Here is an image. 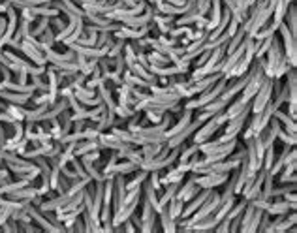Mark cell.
Returning a JSON list of instances; mask_svg holds the SVG:
<instances>
[{"label":"cell","mask_w":297,"mask_h":233,"mask_svg":"<svg viewBox=\"0 0 297 233\" xmlns=\"http://www.w3.org/2000/svg\"><path fill=\"white\" fill-rule=\"evenodd\" d=\"M139 170V166H135L134 162H130V160H119V162L113 166V175H128V173H135V171Z\"/></svg>","instance_id":"obj_24"},{"label":"cell","mask_w":297,"mask_h":233,"mask_svg":"<svg viewBox=\"0 0 297 233\" xmlns=\"http://www.w3.org/2000/svg\"><path fill=\"white\" fill-rule=\"evenodd\" d=\"M156 42L160 43L162 47H177L179 38H171V36H168V34H160L156 38Z\"/></svg>","instance_id":"obj_45"},{"label":"cell","mask_w":297,"mask_h":233,"mask_svg":"<svg viewBox=\"0 0 297 233\" xmlns=\"http://www.w3.org/2000/svg\"><path fill=\"white\" fill-rule=\"evenodd\" d=\"M98 141L102 147L109 148V150H117V152H122V150H128V148H134L135 145H132V143H122L117 137V135L113 134H106V132H100L98 135Z\"/></svg>","instance_id":"obj_9"},{"label":"cell","mask_w":297,"mask_h":233,"mask_svg":"<svg viewBox=\"0 0 297 233\" xmlns=\"http://www.w3.org/2000/svg\"><path fill=\"white\" fill-rule=\"evenodd\" d=\"M79 160H81V162L98 164L100 160H102V154H100V150H92V152H87V154L79 156Z\"/></svg>","instance_id":"obj_48"},{"label":"cell","mask_w":297,"mask_h":233,"mask_svg":"<svg viewBox=\"0 0 297 233\" xmlns=\"http://www.w3.org/2000/svg\"><path fill=\"white\" fill-rule=\"evenodd\" d=\"M173 21H175V17H171V15H162V14H155L153 15V25H155L156 29L160 30V34H168L171 29H173Z\"/></svg>","instance_id":"obj_17"},{"label":"cell","mask_w":297,"mask_h":233,"mask_svg":"<svg viewBox=\"0 0 297 233\" xmlns=\"http://www.w3.org/2000/svg\"><path fill=\"white\" fill-rule=\"evenodd\" d=\"M198 152H199V145H198V143H192L190 147L183 148V152H179L177 162H188L192 156H196Z\"/></svg>","instance_id":"obj_35"},{"label":"cell","mask_w":297,"mask_h":233,"mask_svg":"<svg viewBox=\"0 0 297 233\" xmlns=\"http://www.w3.org/2000/svg\"><path fill=\"white\" fill-rule=\"evenodd\" d=\"M102 145H100L98 139H83V141L76 143V148H73V152H76V158L79 156L87 154V152H92V150H100Z\"/></svg>","instance_id":"obj_19"},{"label":"cell","mask_w":297,"mask_h":233,"mask_svg":"<svg viewBox=\"0 0 297 233\" xmlns=\"http://www.w3.org/2000/svg\"><path fill=\"white\" fill-rule=\"evenodd\" d=\"M81 10L85 14H92V15H106L107 12L115 10V2H83L81 4Z\"/></svg>","instance_id":"obj_14"},{"label":"cell","mask_w":297,"mask_h":233,"mask_svg":"<svg viewBox=\"0 0 297 233\" xmlns=\"http://www.w3.org/2000/svg\"><path fill=\"white\" fill-rule=\"evenodd\" d=\"M147 60H148V64H158V66H168V64H173L168 55H164V53L155 51V49L147 53Z\"/></svg>","instance_id":"obj_30"},{"label":"cell","mask_w":297,"mask_h":233,"mask_svg":"<svg viewBox=\"0 0 297 233\" xmlns=\"http://www.w3.org/2000/svg\"><path fill=\"white\" fill-rule=\"evenodd\" d=\"M113 130H111V134L113 135H117L120 141L122 143H132L134 145V134L132 132H128L126 128H115V126H111Z\"/></svg>","instance_id":"obj_38"},{"label":"cell","mask_w":297,"mask_h":233,"mask_svg":"<svg viewBox=\"0 0 297 233\" xmlns=\"http://www.w3.org/2000/svg\"><path fill=\"white\" fill-rule=\"evenodd\" d=\"M179 152H181V147L177 148H168L164 145V148L155 156V158H151V160H143L139 164V170H145V171H162V170H168L170 166L177 162L179 158Z\"/></svg>","instance_id":"obj_1"},{"label":"cell","mask_w":297,"mask_h":233,"mask_svg":"<svg viewBox=\"0 0 297 233\" xmlns=\"http://www.w3.org/2000/svg\"><path fill=\"white\" fill-rule=\"evenodd\" d=\"M164 145L166 143H162V141H155V143H147V145H141V154H143V160H151V158H155L160 150L164 148Z\"/></svg>","instance_id":"obj_27"},{"label":"cell","mask_w":297,"mask_h":233,"mask_svg":"<svg viewBox=\"0 0 297 233\" xmlns=\"http://www.w3.org/2000/svg\"><path fill=\"white\" fill-rule=\"evenodd\" d=\"M183 207H184V203L181 201V199L173 198L170 203L166 205V211H168V214H170L173 220H179V216H181V211H183Z\"/></svg>","instance_id":"obj_31"},{"label":"cell","mask_w":297,"mask_h":233,"mask_svg":"<svg viewBox=\"0 0 297 233\" xmlns=\"http://www.w3.org/2000/svg\"><path fill=\"white\" fill-rule=\"evenodd\" d=\"M158 220H160V227H162L164 233H175L179 229L177 227V220H173L168 214V211H166V207H164L162 212H158Z\"/></svg>","instance_id":"obj_23"},{"label":"cell","mask_w":297,"mask_h":233,"mask_svg":"<svg viewBox=\"0 0 297 233\" xmlns=\"http://www.w3.org/2000/svg\"><path fill=\"white\" fill-rule=\"evenodd\" d=\"M248 117H250V106H248L247 109H243L237 117L228 120L226 128H224V135H220L218 141L228 143V141H232V139H237V135L243 132V128H245V124H247Z\"/></svg>","instance_id":"obj_4"},{"label":"cell","mask_w":297,"mask_h":233,"mask_svg":"<svg viewBox=\"0 0 297 233\" xmlns=\"http://www.w3.org/2000/svg\"><path fill=\"white\" fill-rule=\"evenodd\" d=\"M209 192H211L209 188H201V190H199L198 194H196V196L190 199V201H186V203H184V207H183V211H181V216H179V218H188L190 214H194V212L198 211L199 205L203 203V201H205V198L209 196Z\"/></svg>","instance_id":"obj_10"},{"label":"cell","mask_w":297,"mask_h":233,"mask_svg":"<svg viewBox=\"0 0 297 233\" xmlns=\"http://www.w3.org/2000/svg\"><path fill=\"white\" fill-rule=\"evenodd\" d=\"M286 87H288V102L286 104H297V73L295 68H291L288 71V81H286Z\"/></svg>","instance_id":"obj_22"},{"label":"cell","mask_w":297,"mask_h":233,"mask_svg":"<svg viewBox=\"0 0 297 233\" xmlns=\"http://www.w3.org/2000/svg\"><path fill=\"white\" fill-rule=\"evenodd\" d=\"M45 2H53V0H45Z\"/></svg>","instance_id":"obj_57"},{"label":"cell","mask_w":297,"mask_h":233,"mask_svg":"<svg viewBox=\"0 0 297 233\" xmlns=\"http://www.w3.org/2000/svg\"><path fill=\"white\" fill-rule=\"evenodd\" d=\"M247 143V164H248V171L254 175L258 171L262 170L263 164V152H265V147L262 145V139H260V134H254Z\"/></svg>","instance_id":"obj_3"},{"label":"cell","mask_w":297,"mask_h":233,"mask_svg":"<svg viewBox=\"0 0 297 233\" xmlns=\"http://www.w3.org/2000/svg\"><path fill=\"white\" fill-rule=\"evenodd\" d=\"M278 27H280V23L275 21V19H273V21L267 23V25H265L263 29L258 30V32H256V36H254V38H252V40H254V42H260V40H265V38H271V36H275V34H276V30H278Z\"/></svg>","instance_id":"obj_26"},{"label":"cell","mask_w":297,"mask_h":233,"mask_svg":"<svg viewBox=\"0 0 297 233\" xmlns=\"http://www.w3.org/2000/svg\"><path fill=\"white\" fill-rule=\"evenodd\" d=\"M32 94L29 92H12V91H2L0 92V100H4L8 104H14V106L25 107L30 102Z\"/></svg>","instance_id":"obj_15"},{"label":"cell","mask_w":297,"mask_h":233,"mask_svg":"<svg viewBox=\"0 0 297 233\" xmlns=\"http://www.w3.org/2000/svg\"><path fill=\"white\" fill-rule=\"evenodd\" d=\"M226 102L224 100H220V98H216V100H212V102H209L207 106H203L201 107V111H205L209 117H212V115H216V113H220V111H224L226 109Z\"/></svg>","instance_id":"obj_29"},{"label":"cell","mask_w":297,"mask_h":233,"mask_svg":"<svg viewBox=\"0 0 297 233\" xmlns=\"http://www.w3.org/2000/svg\"><path fill=\"white\" fill-rule=\"evenodd\" d=\"M83 34H85V19H81V21H79L78 25H76V29H73V32H71V34L68 36V38H66V40H64L62 43L66 45V47H68L70 43H73L76 40H78V38H81Z\"/></svg>","instance_id":"obj_34"},{"label":"cell","mask_w":297,"mask_h":233,"mask_svg":"<svg viewBox=\"0 0 297 233\" xmlns=\"http://www.w3.org/2000/svg\"><path fill=\"white\" fill-rule=\"evenodd\" d=\"M117 96H119L117 104H120V106H128V107L135 106V98L132 96V87L126 85V83H120L117 87Z\"/></svg>","instance_id":"obj_16"},{"label":"cell","mask_w":297,"mask_h":233,"mask_svg":"<svg viewBox=\"0 0 297 233\" xmlns=\"http://www.w3.org/2000/svg\"><path fill=\"white\" fill-rule=\"evenodd\" d=\"M179 184H181V183H173V184H168V186H166V190L162 192V196L158 198V207H160V212L164 211V207H166V205L170 203L171 199L175 198V194H177Z\"/></svg>","instance_id":"obj_25"},{"label":"cell","mask_w":297,"mask_h":233,"mask_svg":"<svg viewBox=\"0 0 297 233\" xmlns=\"http://www.w3.org/2000/svg\"><path fill=\"white\" fill-rule=\"evenodd\" d=\"M49 23L53 25L51 29H55L57 32H60V30H62L64 27H66V23H64L62 19H60V15H58V17H53V19H49Z\"/></svg>","instance_id":"obj_51"},{"label":"cell","mask_w":297,"mask_h":233,"mask_svg":"<svg viewBox=\"0 0 297 233\" xmlns=\"http://www.w3.org/2000/svg\"><path fill=\"white\" fill-rule=\"evenodd\" d=\"M273 98V89H271V79H265L263 85L260 87V91L254 94V98L250 100V113L252 115H260L262 109L267 106Z\"/></svg>","instance_id":"obj_6"},{"label":"cell","mask_w":297,"mask_h":233,"mask_svg":"<svg viewBox=\"0 0 297 233\" xmlns=\"http://www.w3.org/2000/svg\"><path fill=\"white\" fill-rule=\"evenodd\" d=\"M276 139H280V141L284 143V145H288V147H295V134H290V132H286L284 128H280L278 130V134H276Z\"/></svg>","instance_id":"obj_39"},{"label":"cell","mask_w":297,"mask_h":233,"mask_svg":"<svg viewBox=\"0 0 297 233\" xmlns=\"http://www.w3.org/2000/svg\"><path fill=\"white\" fill-rule=\"evenodd\" d=\"M228 122V119H226V115H224V111H220V113H216V115H212L211 119L209 120H205L201 126L194 132V137H192V143H198V145H201V143H205V141H209L212 135L218 132L220 128L224 126Z\"/></svg>","instance_id":"obj_2"},{"label":"cell","mask_w":297,"mask_h":233,"mask_svg":"<svg viewBox=\"0 0 297 233\" xmlns=\"http://www.w3.org/2000/svg\"><path fill=\"white\" fill-rule=\"evenodd\" d=\"M141 233H153L156 229V220H158V214L153 209V205L147 198L143 199V212H141Z\"/></svg>","instance_id":"obj_7"},{"label":"cell","mask_w":297,"mask_h":233,"mask_svg":"<svg viewBox=\"0 0 297 233\" xmlns=\"http://www.w3.org/2000/svg\"><path fill=\"white\" fill-rule=\"evenodd\" d=\"M192 27L190 25H179V27H173V29L168 32V36H171V38H181V36H186L192 32Z\"/></svg>","instance_id":"obj_44"},{"label":"cell","mask_w":297,"mask_h":233,"mask_svg":"<svg viewBox=\"0 0 297 233\" xmlns=\"http://www.w3.org/2000/svg\"><path fill=\"white\" fill-rule=\"evenodd\" d=\"M273 117H275V119L280 122V126H284V130H286V132H290V134H295V132H297L295 119H291L288 113H284V111H280V109H276L275 113H273Z\"/></svg>","instance_id":"obj_21"},{"label":"cell","mask_w":297,"mask_h":233,"mask_svg":"<svg viewBox=\"0 0 297 233\" xmlns=\"http://www.w3.org/2000/svg\"><path fill=\"white\" fill-rule=\"evenodd\" d=\"M147 183L155 188L156 192H162V183H160V171H151L147 177Z\"/></svg>","instance_id":"obj_46"},{"label":"cell","mask_w":297,"mask_h":233,"mask_svg":"<svg viewBox=\"0 0 297 233\" xmlns=\"http://www.w3.org/2000/svg\"><path fill=\"white\" fill-rule=\"evenodd\" d=\"M276 32H280V38H282V53L288 64H290L291 68H295L297 64V42H295V36L291 34L288 27H286V23H280V27Z\"/></svg>","instance_id":"obj_5"},{"label":"cell","mask_w":297,"mask_h":233,"mask_svg":"<svg viewBox=\"0 0 297 233\" xmlns=\"http://www.w3.org/2000/svg\"><path fill=\"white\" fill-rule=\"evenodd\" d=\"M199 190H201V188H199L198 184L194 183V177H192V179H188V181H186L184 184H183V183L179 184L175 198L181 199L183 203H186V201H190V199L194 198V196H196V194H198Z\"/></svg>","instance_id":"obj_12"},{"label":"cell","mask_w":297,"mask_h":233,"mask_svg":"<svg viewBox=\"0 0 297 233\" xmlns=\"http://www.w3.org/2000/svg\"><path fill=\"white\" fill-rule=\"evenodd\" d=\"M8 8H10V4H8L6 0H2V2H0V14H6Z\"/></svg>","instance_id":"obj_55"},{"label":"cell","mask_w":297,"mask_h":233,"mask_svg":"<svg viewBox=\"0 0 297 233\" xmlns=\"http://www.w3.org/2000/svg\"><path fill=\"white\" fill-rule=\"evenodd\" d=\"M96 40H98V32H85L73 43L76 45H83V47H96Z\"/></svg>","instance_id":"obj_33"},{"label":"cell","mask_w":297,"mask_h":233,"mask_svg":"<svg viewBox=\"0 0 297 233\" xmlns=\"http://www.w3.org/2000/svg\"><path fill=\"white\" fill-rule=\"evenodd\" d=\"M40 42H42V51H47V49H53V45H55V32L51 29V25L45 29L42 36H40Z\"/></svg>","instance_id":"obj_32"},{"label":"cell","mask_w":297,"mask_h":233,"mask_svg":"<svg viewBox=\"0 0 297 233\" xmlns=\"http://www.w3.org/2000/svg\"><path fill=\"white\" fill-rule=\"evenodd\" d=\"M6 111L14 117L15 122H23V120H25V115H27V109H23L21 106H14V104H8Z\"/></svg>","instance_id":"obj_37"},{"label":"cell","mask_w":297,"mask_h":233,"mask_svg":"<svg viewBox=\"0 0 297 233\" xmlns=\"http://www.w3.org/2000/svg\"><path fill=\"white\" fill-rule=\"evenodd\" d=\"M295 111H297V104H288V115H290L291 119H295Z\"/></svg>","instance_id":"obj_54"},{"label":"cell","mask_w":297,"mask_h":233,"mask_svg":"<svg viewBox=\"0 0 297 233\" xmlns=\"http://www.w3.org/2000/svg\"><path fill=\"white\" fill-rule=\"evenodd\" d=\"M194 119V111L192 109H183V115H181V119L173 124V126H170L166 132H164V137L166 139H170V137H173L175 134H179L183 128H186L188 124H190V120Z\"/></svg>","instance_id":"obj_13"},{"label":"cell","mask_w":297,"mask_h":233,"mask_svg":"<svg viewBox=\"0 0 297 233\" xmlns=\"http://www.w3.org/2000/svg\"><path fill=\"white\" fill-rule=\"evenodd\" d=\"M147 177H148V171L145 170H139V173L130 181V183H126V190H132V188H141L143 183L147 181Z\"/></svg>","instance_id":"obj_36"},{"label":"cell","mask_w":297,"mask_h":233,"mask_svg":"<svg viewBox=\"0 0 297 233\" xmlns=\"http://www.w3.org/2000/svg\"><path fill=\"white\" fill-rule=\"evenodd\" d=\"M70 179H66V177L60 173V177H58V184H57V192L58 194H66V192L70 190Z\"/></svg>","instance_id":"obj_49"},{"label":"cell","mask_w":297,"mask_h":233,"mask_svg":"<svg viewBox=\"0 0 297 233\" xmlns=\"http://www.w3.org/2000/svg\"><path fill=\"white\" fill-rule=\"evenodd\" d=\"M263 212H265L263 209H256V207H254V212H252V218H250V224H248L247 233H256V229H258V224H260V220H262Z\"/></svg>","instance_id":"obj_41"},{"label":"cell","mask_w":297,"mask_h":233,"mask_svg":"<svg viewBox=\"0 0 297 233\" xmlns=\"http://www.w3.org/2000/svg\"><path fill=\"white\" fill-rule=\"evenodd\" d=\"M291 70V66L288 64V60H286V57L280 58V62L276 64V68H275V75L273 77L275 79H282V75H286L288 71Z\"/></svg>","instance_id":"obj_42"},{"label":"cell","mask_w":297,"mask_h":233,"mask_svg":"<svg viewBox=\"0 0 297 233\" xmlns=\"http://www.w3.org/2000/svg\"><path fill=\"white\" fill-rule=\"evenodd\" d=\"M15 75H17V83H21V85H27V81H29V73H27V71L19 70L17 73H15Z\"/></svg>","instance_id":"obj_52"},{"label":"cell","mask_w":297,"mask_h":233,"mask_svg":"<svg viewBox=\"0 0 297 233\" xmlns=\"http://www.w3.org/2000/svg\"><path fill=\"white\" fill-rule=\"evenodd\" d=\"M134 115H135L134 107L120 106V104H117V107H115V117H119L120 120H126L130 117H134Z\"/></svg>","instance_id":"obj_40"},{"label":"cell","mask_w":297,"mask_h":233,"mask_svg":"<svg viewBox=\"0 0 297 233\" xmlns=\"http://www.w3.org/2000/svg\"><path fill=\"white\" fill-rule=\"evenodd\" d=\"M228 173H211V175H194V183L198 184L199 188H218L222 184H226Z\"/></svg>","instance_id":"obj_8"},{"label":"cell","mask_w":297,"mask_h":233,"mask_svg":"<svg viewBox=\"0 0 297 233\" xmlns=\"http://www.w3.org/2000/svg\"><path fill=\"white\" fill-rule=\"evenodd\" d=\"M290 211H295V209H291V205L288 203V201L280 199V198H275V201H273V203H269L267 209H265V212H267L269 216H276V214H286V212H290Z\"/></svg>","instance_id":"obj_18"},{"label":"cell","mask_w":297,"mask_h":233,"mask_svg":"<svg viewBox=\"0 0 297 233\" xmlns=\"http://www.w3.org/2000/svg\"><path fill=\"white\" fill-rule=\"evenodd\" d=\"M286 17H288V21L284 19V23H286L288 30H290L293 36H297V8L293 6V4L288 6V10H286Z\"/></svg>","instance_id":"obj_28"},{"label":"cell","mask_w":297,"mask_h":233,"mask_svg":"<svg viewBox=\"0 0 297 233\" xmlns=\"http://www.w3.org/2000/svg\"><path fill=\"white\" fill-rule=\"evenodd\" d=\"M164 2H168V4H171V6L184 8V6H186V2H188V0H164Z\"/></svg>","instance_id":"obj_53"},{"label":"cell","mask_w":297,"mask_h":233,"mask_svg":"<svg viewBox=\"0 0 297 233\" xmlns=\"http://www.w3.org/2000/svg\"><path fill=\"white\" fill-rule=\"evenodd\" d=\"M122 57H124V62H126V70H128V68H130V66L135 62V53H134V49H132V45H130V43H126V45H124Z\"/></svg>","instance_id":"obj_47"},{"label":"cell","mask_w":297,"mask_h":233,"mask_svg":"<svg viewBox=\"0 0 297 233\" xmlns=\"http://www.w3.org/2000/svg\"><path fill=\"white\" fill-rule=\"evenodd\" d=\"M19 51H21L25 57L29 58V60H32V64H36V66H45V55H43V51H40L38 47H34L32 43H29L27 40H23L21 45H19Z\"/></svg>","instance_id":"obj_11"},{"label":"cell","mask_w":297,"mask_h":233,"mask_svg":"<svg viewBox=\"0 0 297 233\" xmlns=\"http://www.w3.org/2000/svg\"><path fill=\"white\" fill-rule=\"evenodd\" d=\"M284 4H286V6H290V4H293V2H295V0H282Z\"/></svg>","instance_id":"obj_56"},{"label":"cell","mask_w":297,"mask_h":233,"mask_svg":"<svg viewBox=\"0 0 297 233\" xmlns=\"http://www.w3.org/2000/svg\"><path fill=\"white\" fill-rule=\"evenodd\" d=\"M184 177H186V173H183L181 170L170 166V168H168V173L160 175V183H162V186H168V184H173V183H183Z\"/></svg>","instance_id":"obj_20"},{"label":"cell","mask_w":297,"mask_h":233,"mask_svg":"<svg viewBox=\"0 0 297 233\" xmlns=\"http://www.w3.org/2000/svg\"><path fill=\"white\" fill-rule=\"evenodd\" d=\"M143 113H145V119H147L151 124H158V122L164 119V111H158V109H151V107H148Z\"/></svg>","instance_id":"obj_43"},{"label":"cell","mask_w":297,"mask_h":233,"mask_svg":"<svg viewBox=\"0 0 297 233\" xmlns=\"http://www.w3.org/2000/svg\"><path fill=\"white\" fill-rule=\"evenodd\" d=\"M280 198L284 199V201H288V203L291 205V209H295L297 207V198H295V190H290V192H284Z\"/></svg>","instance_id":"obj_50"}]
</instances>
